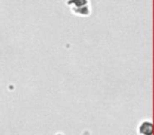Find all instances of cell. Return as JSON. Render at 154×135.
I'll use <instances>...</instances> for the list:
<instances>
[{
  "label": "cell",
  "mask_w": 154,
  "mask_h": 135,
  "mask_svg": "<svg viewBox=\"0 0 154 135\" xmlns=\"http://www.w3.org/2000/svg\"><path fill=\"white\" fill-rule=\"evenodd\" d=\"M68 5L72 7V11L80 16H88L90 14L88 0H69Z\"/></svg>",
  "instance_id": "1"
}]
</instances>
